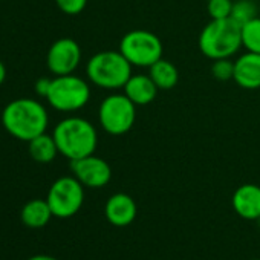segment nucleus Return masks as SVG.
<instances>
[{"label": "nucleus", "instance_id": "nucleus-20", "mask_svg": "<svg viewBox=\"0 0 260 260\" xmlns=\"http://www.w3.org/2000/svg\"><path fill=\"white\" fill-rule=\"evenodd\" d=\"M233 4L231 0H208L207 2V10L211 19L219 20V19H230L231 11H233Z\"/></svg>", "mask_w": 260, "mask_h": 260}, {"label": "nucleus", "instance_id": "nucleus-17", "mask_svg": "<svg viewBox=\"0 0 260 260\" xmlns=\"http://www.w3.org/2000/svg\"><path fill=\"white\" fill-rule=\"evenodd\" d=\"M28 144H29L28 150H29L31 158L40 164L52 162L58 153V147L54 140V135H48L46 132L39 135L37 138L31 140Z\"/></svg>", "mask_w": 260, "mask_h": 260}, {"label": "nucleus", "instance_id": "nucleus-10", "mask_svg": "<svg viewBox=\"0 0 260 260\" xmlns=\"http://www.w3.org/2000/svg\"><path fill=\"white\" fill-rule=\"evenodd\" d=\"M71 170L74 176L89 188L106 187L112 179V169L107 161L95 155H89L75 161H71Z\"/></svg>", "mask_w": 260, "mask_h": 260}, {"label": "nucleus", "instance_id": "nucleus-13", "mask_svg": "<svg viewBox=\"0 0 260 260\" xmlns=\"http://www.w3.org/2000/svg\"><path fill=\"white\" fill-rule=\"evenodd\" d=\"M233 80L243 89L254 90L260 87V54L246 51L234 61Z\"/></svg>", "mask_w": 260, "mask_h": 260}, {"label": "nucleus", "instance_id": "nucleus-9", "mask_svg": "<svg viewBox=\"0 0 260 260\" xmlns=\"http://www.w3.org/2000/svg\"><path fill=\"white\" fill-rule=\"evenodd\" d=\"M80 61H81L80 45L69 37L58 39L57 42H54L46 55L48 69L55 77L74 74Z\"/></svg>", "mask_w": 260, "mask_h": 260}, {"label": "nucleus", "instance_id": "nucleus-7", "mask_svg": "<svg viewBox=\"0 0 260 260\" xmlns=\"http://www.w3.org/2000/svg\"><path fill=\"white\" fill-rule=\"evenodd\" d=\"M98 119L109 135H124L137 121V104L130 101L125 93H112L100 104Z\"/></svg>", "mask_w": 260, "mask_h": 260}, {"label": "nucleus", "instance_id": "nucleus-3", "mask_svg": "<svg viewBox=\"0 0 260 260\" xmlns=\"http://www.w3.org/2000/svg\"><path fill=\"white\" fill-rule=\"evenodd\" d=\"M242 46L240 26L231 19H211L199 36V49L210 60L230 58Z\"/></svg>", "mask_w": 260, "mask_h": 260}, {"label": "nucleus", "instance_id": "nucleus-18", "mask_svg": "<svg viewBox=\"0 0 260 260\" xmlns=\"http://www.w3.org/2000/svg\"><path fill=\"white\" fill-rule=\"evenodd\" d=\"M242 31V46L249 51L260 54V17L249 20L240 26Z\"/></svg>", "mask_w": 260, "mask_h": 260}, {"label": "nucleus", "instance_id": "nucleus-16", "mask_svg": "<svg viewBox=\"0 0 260 260\" xmlns=\"http://www.w3.org/2000/svg\"><path fill=\"white\" fill-rule=\"evenodd\" d=\"M149 75L159 90L173 89L179 80V74H178L176 66L173 63H170L169 60H164V58H159L156 63H153L149 68Z\"/></svg>", "mask_w": 260, "mask_h": 260}, {"label": "nucleus", "instance_id": "nucleus-12", "mask_svg": "<svg viewBox=\"0 0 260 260\" xmlns=\"http://www.w3.org/2000/svg\"><path fill=\"white\" fill-rule=\"evenodd\" d=\"M233 208L242 219L257 220L260 217V187L255 184L240 185L231 199Z\"/></svg>", "mask_w": 260, "mask_h": 260}, {"label": "nucleus", "instance_id": "nucleus-19", "mask_svg": "<svg viewBox=\"0 0 260 260\" xmlns=\"http://www.w3.org/2000/svg\"><path fill=\"white\" fill-rule=\"evenodd\" d=\"M257 17V7L251 0H237L233 4L231 20H234L239 26L248 23L249 20Z\"/></svg>", "mask_w": 260, "mask_h": 260}, {"label": "nucleus", "instance_id": "nucleus-24", "mask_svg": "<svg viewBox=\"0 0 260 260\" xmlns=\"http://www.w3.org/2000/svg\"><path fill=\"white\" fill-rule=\"evenodd\" d=\"M28 260H58V258L52 257V255H46V254H37V255L29 257Z\"/></svg>", "mask_w": 260, "mask_h": 260}, {"label": "nucleus", "instance_id": "nucleus-5", "mask_svg": "<svg viewBox=\"0 0 260 260\" xmlns=\"http://www.w3.org/2000/svg\"><path fill=\"white\" fill-rule=\"evenodd\" d=\"M46 100L55 110L75 112L89 103L90 87L77 75H58L51 81Z\"/></svg>", "mask_w": 260, "mask_h": 260}, {"label": "nucleus", "instance_id": "nucleus-21", "mask_svg": "<svg viewBox=\"0 0 260 260\" xmlns=\"http://www.w3.org/2000/svg\"><path fill=\"white\" fill-rule=\"evenodd\" d=\"M211 74H213V77H214L216 80H219V81L233 80V77H234V61H231L230 58L213 60Z\"/></svg>", "mask_w": 260, "mask_h": 260}, {"label": "nucleus", "instance_id": "nucleus-11", "mask_svg": "<svg viewBox=\"0 0 260 260\" xmlns=\"http://www.w3.org/2000/svg\"><path fill=\"white\" fill-rule=\"evenodd\" d=\"M138 207L132 196L125 193L112 194L104 205V216L113 226H127L137 219Z\"/></svg>", "mask_w": 260, "mask_h": 260}, {"label": "nucleus", "instance_id": "nucleus-6", "mask_svg": "<svg viewBox=\"0 0 260 260\" xmlns=\"http://www.w3.org/2000/svg\"><path fill=\"white\" fill-rule=\"evenodd\" d=\"M132 66L150 68L159 58H162V42L161 39L146 29H135L127 32L118 49Z\"/></svg>", "mask_w": 260, "mask_h": 260}, {"label": "nucleus", "instance_id": "nucleus-15", "mask_svg": "<svg viewBox=\"0 0 260 260\" xmlns=\"http://www.w3.org/2000/svg\"><path fill=\"white\" fill-rule=\"evenodd\" d=\"M51 217H54V214L46 199H32L26 202L20 211V219L23 225L32 230L46 226Z\"/></svg>", "mask_w": 260, "mask_h": 260}, {"label": "nucleus", "instance_id": "nucleus-14", "mask_svg": "<svg viewBox=\"0 0 260 260\" xmlns=\"http://www.w3.org/2000/svg\"><path fill=\"white\" fill-rule=\"evenodd\" d=\"M122 89L127 98L137 106L150 104L156 98L158 90H159L156 84L153 83V80L150 78V75H143V74L132 75Z\"/></svg>", "mask_w": 260, "mask_h": 260}, {"label": "nucleus", "instance_id": "nucleus-1", "mask_svg": "<svg viewBox=\"0 0 260 260\" xmlns=\"http://www.w3.org/2000/svg\"><path fill=\"white\" fill-rule=\"evenodd\" d=\"M2 124L11 137L29 143L46 132L49 115L40 101L19 98L5 106L2 112Z\"/></svg>", "mask_w": 260, "mask_h": 260}, {"label": "nucleus", "instance_id": "nucleus-23", "mask_svg": "<svg viewBox=\"0 0 260 260\" xmlns=\"http://www.w3.org/2000/svg\"><path fill=\"white\" fill-rule=\"evenodd\" d=\"M51 81L52 80H49V78H40V80H37V83H36V92H37L39 96L46 98V95L49 92V87H51Z\"/></svg>", "mask_w": 260, "mask_h": 260}, {"label": "nucleus", "instance_id": "nucleus-25", "mask_svg": "<svg viewBox=\"0 0 260 260\" xmlns=\"http://www.w3.org/2000/svg\"><path fill=\"white\" fill-rule=\"evenodd\" d=\"M5 78H7V68H5V64L2 61H0V86L4 84Z\"/></svg>", "mask_w": 260, "mask_h": 260}, {"label": "nucleus", "instance_id": "nucleus-8", "mask_svg": "<svg viewBox=\"0 0 260 260\" xmlns=\"http://www.w3.org/2000/svg\"><path fill=\"white\" fill-rule=\"evenodd\" d=\"M54 217L69 219L75 216L84 202V185L75 176L58 178L49 188L46 198Z\"/></svg>", "mask_w": 260, "mask_h": 260}, {"label": "nucleus", "instance_id": "nucleus-2", "mask_svg": "<svg viewBox=\"0 0 260 260\" xmlns=\"http://www.w3.org/2000/svg\"><path fill=\"white\" fill-rule=\"evenodd\" d=\"M54 140L61 153L69 161H75L93 155L98 135L92 122L80 116H69L61 119L54 128Z\"/></svg>", "mask_w": 260, "mask_h": 260}, {"label": "nucleus", "instance_id": "nucleus-22", "mask_svg": "<svg viewBox=\"0 0 260 260\" xmlns=\"http://www.w3.org/2000/svg\"><path fill=\"white\" fill-rule=\"evenodd\" d=\"M60 11H63L68 16H77L84 11L87 0H55Z\"/></svg>", "mask_w": 260, "mask_h": 260}, {"label": "nucleus", "instance_id": "nucleus-26", "mask_svg": "<svg viewBox=\"0 0 260 260\" xmlns=\"http://www.w3.org/2000/svg\"><path fill=\"white\" fill-rule=\"evenodd\" d=\"M257 223H258V226H260V217L257 219Z\"/></svg>", "mask_w": 260, "mask_h": 260}, {"label": "nucleus", "instance_id": "nucleus-27", "mask_svg": "<svg viewBox=\"0 0 260 260\" xmlns=\"http://www.w3.org/2000/svg\"><path fill=\"white\" fill-rule=\"evenodd\" d=\"M254 260H258V258H254Z\"/></svg>", "mask_w": 260, "mask_h": 260}, {"label": "nucleus", "instance_id": "nucleus-28", "mask_svg": "<svg viewBox=\"0 0 260 260\" xmlns=\"http://www.w3.org/2000/svg\"><path fill=\"white\" fill-rule=\"evenodd\" d=\"M205 2H208V0H205Z\"/></svg>", "mask_w": 260, "mask_h": 260}, {"label": "nucleus", "instance_id": "nucleus-4", "mask_svg": "<svg viewBox=\"0 0 260 260\" xmlns=\"http://www.w3.org/2000/svg\"><path fill=\"white\" fill-rule=\"evenodd\" d=\"M86 74L95 86L116 90L122 89L132 77V64L119 51H101L90 57Z\"/></svg>", "mask_w": 260, "mask_h": 260}]
</instances>
